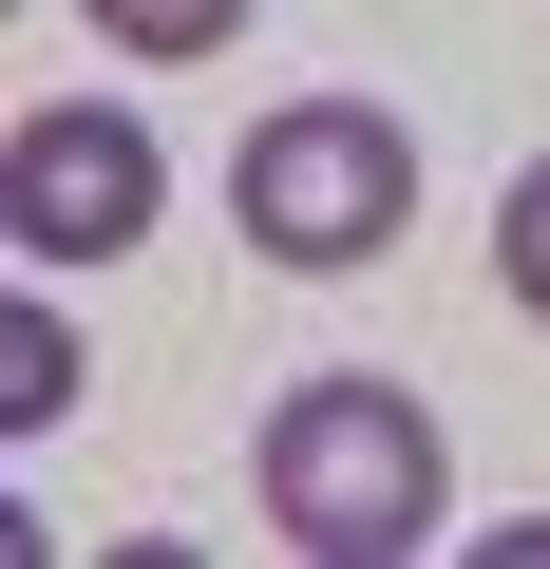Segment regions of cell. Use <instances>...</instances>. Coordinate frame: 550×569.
Here are the masks:
<instances>
[{"instance_id": "cell-1", "label": "cell", "mask_w": 550, "mask_h": 569, "mask_svg": "<svg viewBox=\"0 0 550 569\" xmlns=\"http://www.w3.org/2000/svg\"><path fill=\"white\" fill-rule=\"evenodd\" d=\"M247 512L286 531L304 569H399V550H437V512H456L437 399H399V380H286L266 437H247Z\"/></svg>"}, {"instance_id": "cell-2", "label": "cell", "mask_w": 550, "mask_h": 569, "mask_svg": "<svg viewBox=\"0 0 550 569\" xmlns=\"http://www.w3.org/2000/svg\"><path fill=\"white\" fill-rule=\"evenodd\" d=\"M228 228H247L266 266H304V284L399 266V228H418V133H399L380 96H286V114L228 152Z\"/></svg>"}, {"instance_id": "cell-3", "label": "cell", "mask_w": 550, "mask_h": 569, "mask_svg": "<svg viewBox=\"0 0 550 569\" xmlns=\"http://www.w3.org/2000/svg\"><path fill=\"white\" fill-rule=\"evenodd\" d=\"M152 209H171V152H152L133 96H39L0 133V228H20V266H114Z\"/></svg>"}, {"instance_id": "cell-4", "label": "cell", "mask_w": 550, "mask_h": 569, "mask_svg": "<svg viewBox=\"0 0 550 569\" xmlns=\"http://www.w3.org/2000/svg\"><path fill=\"white\" fill-rule=\"evenodd\" d=\"M77 20H96L114 58H228V39H247V0H77Z\"/></svg>"}, {"instance_id": "cell-5", "label": "cell", "mask_w": 550, "mask_h": 569, "mask_svg": "<svg viewBox=\"0 0 550 569\" xmlns=\"http://www.w3.org/2000/svg\"><path fill=\"white\" fill-rule=\"evenodd\" d=\"M58 399H77V342H58V305H20L0 323V437H58Z\"/></svg>"}, {"instance_id": "cell-6", "label": "cell", "mask_w": 550, "mask_h": 569, "mask_svg": "<svg viewBox=\"0 0 550 569\" xmlns=\"http://www.w3.org/2000/svg\"><path fill=\"white\" fill-rule=\"evenodd\" d=\"M493 284H512V305L550 323V152H531V171L493 190Z\"/></svg>"}]
</instances>
